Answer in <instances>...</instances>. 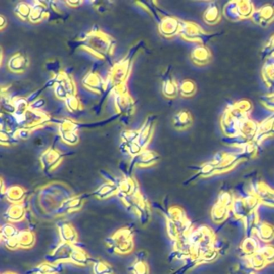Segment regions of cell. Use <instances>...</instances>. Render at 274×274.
I'll use <instances>...</instances> for the list:
<instances>
[{"label": "cell", "instance_id": "cell-1", "mask_svg": "<svg viewBox=\"0 0 274 274\" xmlns=\"http://www.w3.org/2000/svg\"><path fill=\"white\" fill-rule=\"evenodd\" d=\"M143 41L137 42L133 44L129 52L121 61L112 65L110 72L108 73L107 79L106 80V92L104 96H102V100L98 106H95L94 111L95 114H99L102 110V106L104 104L105 100L107 98L108 94L116 88L126 85V81L131 73L132 66L136 55L139 50L143 47Z\"/></svg>", "mask_w": 274, "mask_h": 274}, {"label": "cell", "instance_id": "cell-2", "mask_svg": "<svg viewBox=\"0 0 274 274\" xmlns=\"http://www.w3.org/2000/svg\"><path fill=\"white\" fill-rule=\"evenodd\" d=\"M74 49L81 48L98 59L110 61L114 55L116 40L111 35L101 31L98 25H94L90 31L71 42Z\"/></svg>", "mask_w": 274, "mask_h": 274}, {"label": "cell", "instance_id": "cell-3", "mask_svg": "<svg viewBox=\"0 0 274 274\" xmlns=\"http://www.w3.org/2000/svg\"><path fill=\"white\" fill-rule=\"evenodd\" d=\"M252 110L253 104L248 99H241L229 105L220 118L223 134L229 139H237L241 125L249 119Z\"/></svg>", "mask_w": 274, "mask_h": 274}, {"label": "cell", "instance_id": "cell-4", "mask_svg": "<svg viewBox=\"0 0 274 274\" xmlns=\"http://www.w3.org/2000/svg\"><path fill=\"white\" fill-rule=\"evenodd\" d=\"M12 116L16 119L19 129H28L31 132L53 122L51 116L45 112H43L42 110H33L31 108H29L24 114L21 115Z\"/></svg>", "mask_w": 274, "mask_h": 274}, {"label": "cell", "instance_id": "cell-5", "mask_svg": "<svg viewBox=\"0 0 274 274\" xmlns=\"http://www.w3.org/2000/svg\"><path fill=\"white\" fill-rule=\"evenodd\" d=\"M179 35L186 41L196 43L198 45L207 46L210 41L219 35L216 33H208L199 24L194 22L181 20Z\"/></svg>", "mask_w": 274, "mask_h": 274}, {"label": "cell", "instance_id": "cell-6", "mask_svg": "<svg viewBox=\"0 0 274 274\" xmlns=\"http://www.w3.org/2000/svg\"><path fill=\"white\" fill-rule=\"evenodd\" d=\"M156 120V115H150L146 118L141 129H139V135L137 142L129 147L128 155H130L132 158L147 149V146L149 145L154 135Z\"/></svg>", "mask_w": 274, "mask_h": 274}, {"label": "cell", "instance_id": "cell-7", "mask_svg": "<svg viewBox=\"0 0 274 274\" xmlns=\"http://www.w3.org/2000/svg\"><path fill=\"white\" fill-rule=\"evenodd\" d=\"M254 5L251 1H230L224 5L223 14L230 21L251 19L254 13Z\"/></svg>", "mask_w": 274, "mask_h": 274}, {"label": "cell", "instance_id": "cell-8", "mask_svg": "<svg viewBox=\"0 0 274 274\" xmlns=\"http://www.w3.org/2000/svg\"><path fill=\"white\" fill-rule=\"evenodd\" d=\"M106 243L115 253L127 254L133 251V234L129 227H124L107 238Z\"/></svg>", "mask_w": 274, "mask_h": 274}, {"label": "cell", "instance_id": "cell-9", "mask_svg": "<svg viewBox=\"0 0 274 274\" xmlns=\"http://www.w3.org/2000/svg\"><path fill=\"white\" fill-rule=\"evenodd\" d=\"M122 200L127 209L139 216L143 224L148 223L151 217L149 204L139 191L132 196L122 199Z\"/></svg>", "mask_w": 274, "mask_h": 274}, {"label": "cell", "instance_id": "cell-10", "mask_svg": "<svg viewBox=\"0 0 274 274\" xmlns=\"http://www.w3.org/2000/svg\"><path fill=\"white\" fill-rule=\"evenodd\" d=\"M113 92L115 94L114 105L118 114L125 118L131 117L135 113V102L129 94L127 86L116 88Z\"/></svg>", "mask_w": 274, "mask_h": 274}, {"label": "cell", "instance_id": "cell-11", "mask_svg": "<svg viewBox=\"0 0 274 274\" xmlns=\"http://www.w3.org/2000/svg\"><path fill=\"white\" fill-rule=\"evenodd\" d=\"M55 80L54 93L56 97L65 101L69 97L76 95V87L73 77L65 71H61L57 74L53 75Z\"/></svg>", "mask_w": 274, "mask_h": 274}, {"label": "cell", "instance_id": "cell-12", "mask_svg": "<svg viewBox=\"0 0 274 274\" xmlns=\"http://www.w3.org/2000/svg\"><path fill=\"white\" fill-rule=\"evenodd\" d=\"M59 125V133L64 143L69 145H76L79 143V136L77 131L80 129L78 122L72 120H57Z\"/></svg>", "mask_w": 274, "mask_h": 274}, {"label": "cell", "instance_id": "cell-13", "mask_svg": "<svg viewBox=\"0 0 274 274\" xmlns=\"http://www.w3.org/2000/svg\"><path fill=\"white\" fill-rule=\"evenodd\" d=\"M63 160V155L56 149L55 147H50L43 152L39 157V162L41 164L43 172L50 173L59 167Z\"/></svg>", "mask_w": 274, "mask_h": 274}, {"label": "cell", "instance_id": "cell-14", "mask_svg": "<svg viewBox=\"0 0 274 274\" xmlns=\"http://www.w3.org/2000/svg\"><path fill=\"white\" fill-rule=\"evenodd\" d=\"M160 160V156L158 153L151 150L146 149L142 151L139 155L132 158L131 163L129 165V173L132 174L133 167H138L140 168L151 167L156 164Z\"/></svg>", "mask_w": 274, "mask_h": 274}, {"label": "cell", "instance_id": "cell-15", "mask_svg": "<svg viewBox=\"0 0 274 274\" xmlns=\"http://www.w3.org/2000/svg\"><path fill=\"white\" fill-rule=\"evenodd\" d=\"M83 86L90 92L104 96L106 92V81L96 71H89L82 80Z\"/></svg>", "mask_w": 274, "mask_h": 274}, {"label": "cell", "instance_id": "cell-16", "mask_svg": "<svg viewBox=\"0 0 274 274\" xmlns=\"http://www.w3.org/2000/svg\"><path fill=\"white\" fill-rule=\"evenodd\" d=\"M158 29L161 35L167 39L174 37L175 35H179L181 27V20H178L174 16H167L161 20L158 24Z\"/></svg>", "mask_w": 274, "mask_h": 274}, {"label": "cell", "instance_id": "cell-17", "mask_svg": "<svg viewBox=\"0 0 274 274\" xmlns=\"http://www.w3.org/2000/svg\"><path fill=\"white\" fill-rule=\"evenodd\" d=\"M274 136V113L272 115L269 116L266 119L264 120L262 122L259 124L258 130H257L256 137L252 142V144L257 149L261 146L266 139Z\"/></svg>", "mask_w": 274, "mask_h": 274}, {"label": "cell", "instance_id": "cell-18", "mask_svg": "<svg viewBox=\"0 0 274 274\" xmlns=\"http://www.w3.org/2000/svg\"><path fill=\"white\" fill-rule=\"evenodd\" d=\"M252 20L260 28H266L274 22V6L266 4L255 10L252 16Z\"/></svg>", "mask_w": 274, "mask_h": 274}, {"label": "cell", "instance_id": "cell-19", "mask_svg": "<svg viewBox=\"0 0 274 274\" xmlns=\"http://www.w3.org/2000/svg\"><path fill=\"white\" fill-rule=\"evenodd\" d=\"M29 63V59L26 53L17 52L8 61V69L12 73H23L28 69Z\"/></svg>", "mask_w": 274, "mask_h": 274}, {"label": "cell", "instance_id": "cell-20", "mask_svg": "<svg viewBox=\"0 0 274 274\" xmlns=\"http://www.w3.org/2000/svg\"><path fill=\"white\" fill-rule=\"evenodd\" d=\"M31 5V12L29 21L32 24H37L39 22L50 19V10L45 3L42 1H35Z\"/></svg>", "mask_w": 274, "mask_h": 274}, {"label": "cell", "instance_id": "cell-21", "mask_svg": "<svg viewBox=\"0 0 274 274\" xmlns=\"http://www.w3.org/2000/svg\"><path fill=\"white\" fill-rule=\"evenodd\" d=\"M162 92L166 98H170V99H174L179 94L178 85L171 75L170 66L167 68V71L165 72L163 76Z\"/></svg>", "mask_w": 274, "mask_h": 274}, {"label": "cell", "instance_id": "cell-22", "mask_svg": "<svg viewBox=\"0 0 274 274\" xmlns=\"http://www.w3.org/2000/svg\"><path fill=\"white\" fill-rule=\"evenodd\" d=\"M193 123V118L189 110H180L174 114L172 119L173 127L178 131L189 129Z\"/></svg>", "mask_w": 274, "mask_h": 274}, {"label": "cell", "instance_id": "cell-23", "mask_svg": "<svg viewBox=\"0 0 274 274\" xmlns=\"http://www.w3.org/2000/svg\"><path fill=\"white\" fill-rule=\"evenodd\" d=\"M212 55L211 50L205 45H197L191 53V59L195 65L204 66L212 61Z\"/></svg>", "mask_w": 274, "mask_h": 274}, {"label": "cell", "instance_id": "cell-24", "mask_svg": "<svg viewBox=\"0 0 274 274\" xmlns=\"http://www.w3.org/2000/svg\"><path fill=\"white\" fill-rule=\"evenodd\" d=\"M261 76L267 88L274 92V55L265 61L261 71Z\"/></svg>", "mask_w": 274, "mask_h": 274}, {"label": "cell", "instance_id": "cell-25", "mask_svg": "<svg viewBox=\"0 0 274 274\" xmlns=\"http://www.w3.org/2000/svg\"><path fill=\"white\" fill-rule=\"evenodd\" d=\"M203 19L208 25H215L221 20V12L216 2H211L203 15Z\"/></svg>", "mask_w": 274, "mask_h": 274}, {"label": "cell", "instance_id": "cell-26", "mask_svg": "<svg viewBox=\"0 0 274 274\" xmlns=\"http://www.w3.org/2000/svg\"><path fill=\"white\" fill-rule=\"evenodd\" d=\"M59 233L62 242L74 245L77 242V234L71 223L62 222L59 224Z\"/></svg>", "mask_w": 274, "mask_h": 274}, {"label": "cell", "instance_id": "cell-27", "mask_svg": "<svg viewBox=\"0 0 274 274\" xmlns=\"http://www.w3.org/2000/svg\"><path fill=\"white\" fill-rule=\"evenodd\" d=\"M26 212L23 204H12L4 214V218L9 223H16L24 219Z\"/></svg>", "mask_w": 274, "mask_h": 274}, {"label": "cell", "instance_id": "cell-28", "mask_svg": "<svg viewBox=\"0 0 274 274\" xmlns=\"http://www.w3.org/2000/svg\"><path fill=\"white\" fill-rule=\"evenodd\" d=\"M5 196L7 200L12 204H20L25 197V191L21 187L13 186L5 191Z\"/></svg>", "mask_w": 274, "mask_h": 274}, {"label": "cell", "instance_id": "cell-29", "mask_svg": "<svg viewBox=\"0 0 274 274\" xmlns=\"http://www.w3.org/2000/svg\"><path fill=\"white\" fill-rule=\"evenodd\" d=\"M118 187L116 186L114 184H110V182H106L103 184L100 188H98L94 195L96 196L97 198L100 200H105V199L109 198L114 195H118Z\"/></svg>", "mask_w": 274, "mask_h": 274}, {"label": "cell", "instance_id": "cell-30", "mask_svg": "<svg viewBox=\"0 0 274 274\" xmlns=\"http://www.w3.org/2000/svg\"><path fill=\"white\" fill-rule=\"evenodd\" d=\"M16 238L19 241L20 248L22 249H30L35 244V236L33 233L28 230L20 232Z\"/></svg>", "mask_w": 274, "mask_h": 274}, {"label": "cell", "instance_id": "cell-31", "mask_svg": "<svg viewBox=\"0 0 274 274\" xmlns=\"http://www.w3.org/2000/svg\"><path fill=\"white\" fill-rule=\"evenodd\" d=\"M178 92L184 98H192L196 93V83L190 79L182 80L178 86Z\"/></svg>", "mask_w": 274, "mask_h": 274}, {"label": "cell", "instance_id": "cell-32", "mask_svg": "<svg viewBox=\"0 0 274 274\" xmlns=\"http://www.w3.org/2000/svg\"><path fill=\"white\" fill-rule=\"evenodd\" d=\"M70 261L77 265L84 266L90 262V258L83 249L76 247L71 256Z\"/></svg>", "mask_w": 274, "mask_h": 274}, {"label": "cell", "instance_id": "cell-33", "mask_svg": "<svg viewBox=\"0 0 274 274\" xmlns=\"http://www.w3.org/2000/svg\"><path fill=\"white\" fill-rule=\"evenodd\" d=\"M59 265L60 263L53 264V263L46 261V262L39 264V266L34 268L31 272H33L34 274H56L58 272V269H59L58 266Z\"/></svg>", "mask_w": 274, "mask_h": 274}, {"label": "cell", "instance_id": "cell-34", "mask_svg": "<svg viewBox=\"0 0 274 274\" xmlns=\"http://www.w3.org/2000/svg\"><path fill=\"white\" fill-rule=\"evenodd\" d=\"M15 14L21 20H29L31 12V5L27 3L21 2L16 5L14 9Z\"/></svg>", "mask_w": 274, "mask_h": 274}, {"label": "cell", "instance_id": "cell-35", "mask_svg": "<svg viewBox=\"0 0 274 274\" xmlns=\"http://www.w3.org/2000/svg\"><path fill=\"white\" fill-rule=\"evenodd\" d=\"M139 130L134 129H124L121 133L122 143L129 148V146L137 142L139 139Z\"/></svg>", "mask_w": 274, "mask_h": 274}, {"label": "cell", "instance_id": "cell-36", "mask_svg": "<svg viewBox=\"0 0 274 274\" xmlns=\"http://www.w3.org/2000/svg\"><path fill=\"white\" fill-rule=\"evenodd\" d=\"M0 135H1L0 136L1 145L5 146V147L15 145L20 141V139H18L15 136L13 132L9 131L7 129H0Z\"/></svg>", "mask_w": 274, "mask_h": 274}, {"label": "cell", "instance_id": "cell-37", "mask_svg": "<svg viewBox=\"0 0 274 274\" xmlns=\"http://www.w3.org/2000/svg\"><path fill=\"white\" fill-rule=\"evenodd\" d=\"M65 106L71 113H76L83 110L82 102L76 95L69 97L65 100Z\"/></svg>", "mask_w": 274, "mask_h": 274}, {"label": "cell", "instance_id": "cell-38", "mask_svg": "<svg viewBox=\"0 0 274 274\" xmlns=\"http://www.w3.org/2000/svg\"><path fill=\"white\" fill-rule=\"evenodd\" d=\"M94 10L99 14L104 15L110 12L114 7V2L113 1H94L91 2Z\"/></svg>", "mask_w": 274, "mask_h": 274}, {"label": "cell", "instance_id": "cell-39", "mask_svg": "<svg viewBox=\"0 0 274 274\" xmlns=\"http://www.w3.org/2000/svg\"><path fill=\"white\" fill-rule=\"evenodd\" d=\"M140 257H137V260L130 267V270L133 274H148V265L145 262V259L141 257V253H139Z\"/></svg>", "mask_w": 274, "mask_h": 274}, {"label": "cell", "instance_id": "cell-40", "mask_svg": "<svg viewBox=\"0 0 274 274\" xmlns=\"http://www.w3.org/2000/svg\"><path fill=\"white\" fill-rule=\"evenodd\" d=\"M19 233L20 232L18 231L16 227L12 225V223H5L2 226V229H1V238H2V241L15 238L17 237Z\"/></svg>", "mask_w": 274, "mask_h": 274}, {"label": "cell", "instance_id": "cell-41", "mask_svg": "<svg viewBox=\"0 0 274 274\" xmlns=\"http://www.w3.org/2000/svg\"><path fill=\"white\" fill-rule=\"evenodd\" d=\"M94 274H114L113 268L110 264L99 260L94 263Z\"/></svg>", "mask_w": 274, "mask_h": 274}, {"label": "cell", "instance_id": "cell-42", "mask_svg": "<svg viewBox=\"0 0 274 274\" xmlns=\"http://www.w3.org/2000/svg\"><path fill=\"white\" fill-rule=\"evenodd\" d=\"M274 55V35L271 36L265 45L263 47L261 53H260V58L261 60L266 61L268 58Z\"/></svg>", "mask_w": 274, "mask_h": 274}, {"label": "cell", "instance_id": "cell-43", "mask_svg": "<svg viewBox=\"0 0 274 274\" xmlns=\"http://www.w3.org/2000/svg\"><path fill=\"white\" fill-rule=\"evenodd\" d=\"M260 102L266 110L274 113V92L260 96Z\"/></svg>", "mask_w": 274, "mask_h": 274}, {"label": "cell", "instance_id": "cell-44", "mask_svg": "<svg viewBox=\"0 0 274 274\" xmlns=\"http://www.w3.org/2000/svg\"><path fill=\"white\" fill-rule=\"evenodd\" d=\"M45 68L49 72L53 73V75L57 74L61 72V65H60L59 61L57 60H52L46 62Z\"/></svg>", "mask_w": 274, "mask_h": 274}, {"label": "cell", "instance_id": "cell-45", "mask_svg": "<svg viewBox=\"0 0 274 274\" xmlns=\"http://www.w3.org/2000/svg\"><path fill=\"white\" fill-rule=\"evenodd\" d=\"M100 174L105 179H106L108 182L114 184L116 186L118 187L120 182L122 180V179H118V178H115V177L113 176L112 174H110V173H108L107 171L104 170H100Z\"/></svg>", "mask_w": 274, "mask_h": 274}, {"label": "cell", "instance_id": "cell-46", "mask_svg": "<svg viewBox=\"0 0 274 274\" xmlns=\"http://www.w3.org/2000/svg\"><path fill=\"white\" fill-rule=\"evenodd\" d=\"M4 244L5 246L9 249H16L18 248H20V245H19V241H18L17 238H11V239L4 240Z\"/></svg>", "mask_w": 274, "mask_h": 274}, {"label": "cell", "instance_id": "cell-47", "mask_svg": "<svg viewBox=\"0 0 274 274\" xmlns=\"http://www.w3.org/2000/svg\"><path fill=\"white\" fill-rule=\"evenodd\" d=\"M45 100L43 98H39L37 100L35 101L33 103H31L30 108L33 110H41L42 108L45 106Z\"/></svg>", "mask_w": 274, "mask_h": 274}, {"label": "cell", "instance_id": "cell-48", "mask_svg": "<svg viewBox=\"0 0 274 274\" xmlns=\"http://www.w3.org/2000/svg\"><path fill=\"white\" fill-rule=\"evenodd\" d=\"M65 4L71 8H78L80 5L83 4L81 1H65Z\"/></svg>", "mask_w": 274, "mask_h": 274}, {"label": "cell", "instance_id": "cell-49", "mask_svg": "<svg viewBox=\"0 0 274 274\" xmlns=\"http://www.w3.org/2000/svg\"><path fill=\"white\" fill-rule=\"evenodd\" d=\"M7 26V18L4 16V15H1L0 16V29H4L5 27Z\"/></svg>", "mask_w": 274, "mask_h": 274}, {"label": "cell", "instance_id": "cell-50", "mask_svg": "<svg viewBox=\"0 0 274 274\" xmlns=\"http://www.w3.org/2000/svg\"><path fill=\"white\" fill-rule=\"evenodd\" d=\"M1 65H2V63H3V49L2 48H1Z\"/></svg>", "mask_w": 274, "mask_h": 274}, {"label": "cell", "instance_id": "cell-51", "mask_svg": "<svg viewBox=\"0 0 274 274\" xmlns=\"http://www.w3.org/2000/svg\"><path fill=\"white\" fill-rule=\"evenodd\" d=\"M4 274H16L15 273V272H5V273Z\"/></svg>", "mask_w": 274, "mask_h": 274}]
</instances>
